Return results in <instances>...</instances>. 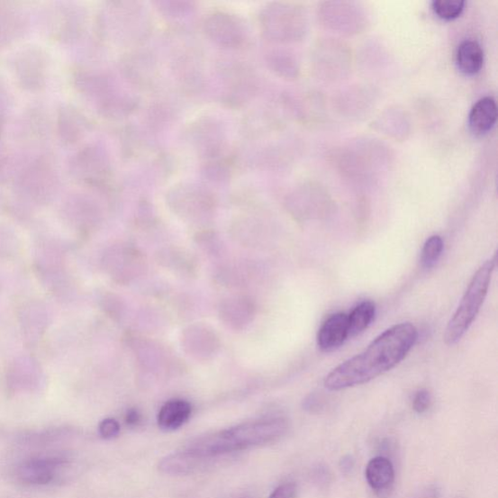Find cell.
<instances>
[{"label":"cell","mask_w":498,"mask_h":498,"mask_svg":"<svg viewBox=\"0 0 498 498\" xmlns=\"http://www.w3.org/2000/svg\"><path fill=\"white\" fill-rule=\"evenodd\" d=\"M376 306L371 301H363L348 315L349 337L367 330L375 319Z\"/></svg>","instance_id":"obj_19"},{"label":"cell","mask_w":498,"mask_h":498,"mask_svg":"<svg viewBox=\"0 0 498 498\" xmlns=\"http://www.w3.org/2000/svg\"><path fill=\"white\" fill-rule=\"evenodd\" d=\"M86 14L74 3L58 2L46 8L43 26L48 38L69 45L77 42L86 29Z\"/></svg>","instance_id":"obj_4"},{"label":"cell","mask_w":498,"mask_h":498,"mask_svg":"<svg viewBox=\"0 0 498 498\" xmlns=\"http://www.w3.org/2000/svg\"><path fill=\"white\" fill-rule=\"evenodd\" d=\"M349 338L348 315L338 312L328 318L318 334V346L322 351H332L341 347Z\"/></svg>","instance_id":"obj_12"},{"label":"cell","mask_w":498,"mask_h":498,"mask_svg":"<svg viewBox=\"0 0 498 498\" xmlns=\"http://www.w3.org/2000/svg\"><path fill=\"white\" fill-rule=\"evenodd\" d=\"M366 475L370 487L376 492L390 490L395 479L394 465L385 457L371 459L367 465Z\"/></svg>","instance_id":"obj_14"},{"label":"cell","mask_w":498,"mask_h":498,"mask_svg":"<svg viewBox=\"0 0 498 498\" xmlns=\"http://www.w3.org/2000/svg\"><path fill=\"white\" fill-rule=\"evenodd\" d=\"M497 119V106L492 96H484L473 105L469 113L470 130L476 135H483L492 130Z\"/></svg>","instance_id":"obj_13"},{"label":"cell","mask_w":498,"mask_h":498,"mask_svg":"<svg viewBox=\"0 0 498 498\" xmlns=\"http://www.w3.org/2000/svg\"><path fill=\"white\" fill-rule=\"evenodd\" d=\"M296 484L285 483L277 487L269 498H295Z\"/></svg>","instance_id":"obj_26"},{"label":"cell","mask_w":498,"mask_h":498,"mask_svg":"<svg viewBox=\"0 0 498 498\" xmlns=\"http://www.w3.org/2000/svg\"><path fill=\"white\" fill-rule=\"evenodd\" d=\"M430 405L431 395L427 390L419 391L416 394L414 400H412V408H414L419 414H422V412H427Z\"/></svg>","instance_id":"obj_25"},{"label":"cell","mask_w":498,"mask_h":498,"mask_svg":"<svg viewBox=\"0 0 498 498\" xmlns=\"http://www.w3.org/2000/svg\"><path fill=\"white\" fill-rule=\"evenodd\" d=\"M444 242L440 236H432L423 246L421 251V266L424 269H431L441 258Z\"/></svg>","instance_id":"obj_20"},{"label":"cell","mask_w":498,"mask_h":498,"mask_svg":"<svg viewBox=\"0 0 498 498\" xmlns=\"http://www.w3.org/2000/svg\"><path fill=\"white\" fill-rule=\"evenodd\" d=\"M140 421V412L137 410H130L126 416V422L130 427H135Z\"/></svg>","instance_id":"obj_27"},{"label":"cell","mask_w":498,"mask_h":498,"mask_svg":"<svg viewBox=\"0 0 498 498\" xmlns=\"http://www.w3.org/2000/svg\"><path fill=\"white\" fill-rule=\"evenodd\" d=\"M287 430V421L283 418L248 422L202 437L192 442L185 452L203 461H208L241 449L275 442L282 439Z\"/></svg>","instance_id":"obj_2"},{"label":"cell","mask_w":498,"mask_h":498,"mask_svg":"<svg viewBox=\"0 0 498 498\" xmlns=\"http://www.w3.org/2000/svg\"><path fill=\"white\" fill-rule=\"evenodd\" d=\"M30 18L25 9L14 3L0 2V54L25 36Z\"/></svg>","instance_id":"obj_9"},{"label":"cell","mask_w":498,"mask_h":498,"mask_svg":"<svg viewBox=\"0 0 498 498\" xmlns=\"http://www.w3.org/2000/svg\"><path fill=\"white\" fill-rule=\"evenodd\" d=\"M495 263L496 257L494 259L485 261L472 277L463 300L447 325L444 334V342L447 346L456 345L475 321L488 294Z\"/></svg>","instance_id":"obj_3"},{"label":"cell","mask_w":498,"mask_h":498,"mask_svg":"<svg viewBox=\"0 0 498 498\" xmlns=\"http://www.w3.org/2000/svg\"><path fill=\"white\" fill-rule=\"evenodd\" d=\"M11 70L23 90L41 92L50 79V55L39 45L23 47L12 57Z\"/></svg>","instance_id":"obj_5"},{"label":"cell","mask_w":498,"mask_h":498,"mask_svg":"<svg viewBox=\"0 0 498 498\" xmlns=\"http://www.w3.org/2000/svg\"><path fill=\"white\" fill-rule=\"evenodd\" d=\"M484 64V52L481 45L467 40L459 44L457 50V65L467 76L478 74Z\"/></svg>","instance_id":"obj_17"},{"label":"cell","mask_w":498,"mask_h":498,"mask_svg":"<svg viewBox=\"0 0 498 498\" xmlns=\"http://www.w3.org/2000/svg\"><path fill=\"white\" fill-rule=\"evenodd\" d=\"M69 172L81 184L99 186L111 174L108 158L98 145H87L77 151L68 164Z\"/></svg>","instance_id":"obj_7"},{"label":"cell","mask_w":498,"mask_h":498,"mask_svg":"<svg viewBox=\"0 0 498 498\" xmlns=\"http://www.w3.org/2000/svg\"><path fill=\"white\" fill-rule=\"evenodd\" d=\"M86 117L77 107L70 104L60 106L56 119V131L60 142L72 147L86 135L88 130Z\"/></svg>","instance_id":"obj_10"},{"label":"cell","mask_w":498,"mask_h":498,"mask_svg":"<svg viewBox=\"0 0 498 498\" xmlns=\"http://www.w3.org/2000/svg\"><path fill=\"white\" fill-rule=\"evenodd\" d=\"M21 166L17 165L15 155L0 145V185L14 181Z\"/></svg>","instance_id":"obj_21"},{"label":"cell","mask_w":498,"mask_h":498,"mask_svg":"<svg viewBox=\"0 0 498 498\" xmlns=\"http://www.w3.org/2000/svg\"><path fill=\"white\" fill-rule=\"evenodd\" d=\"M14 184L23 197L42 200L56 191L59 178L50 158L41 155L22 164Z\"/></svg>","instance_id":"obj_6"},{"label":"cell","mask_w":498,"mask_h":498,"mask_svg":"<svg viewBox=\"0 0 498 498\" xmlns=\"http://www.w3.org/2000/svg\"><path fill=\"white\" fill-rule=\"evenodd\" d=\"M185 343L189 354L197 358L213 356L217 349L215 335L201 326L189 328L185 335Z\"/></svg>","instance_id":"obj_15"},{"label":"cell","mask_w":498,"mask_h":498,"mask_svg":"<svg viewBox=\"0 0 498 498\" xmlns=\"http://www.w3.org/2000/svg\"><path fill=\"white\" fill-rule=\"evenodd\" d=\"M9 111L8 95L2 84H0V140L5 131Z\"/></svg>","instance_id":"obj_23"},{"label":"cell","mask_w":498,"mask_h":498,"mask_svg":"<svg viewBox=\"0 0 498 498\" xmlns=\"http://www.w3.org/2000/svg\"><path fill=\"white\" fill-rule=\"evenodd\" d=\"M100 435L104 439H113L120 432V425L114 419H105L100 423Z\"/></svg>","instance_id":"obj_24"},{"label":"cell","mask_w":498,"mask_h":498,"mask_svg":"<svg viewBox=\"0 0 498 498\" xmlns=\"http://www.w3.org/2000/svg\"><path fill=\"white\" fill-rule=\"evenodd\" d=\"M414 498H439V494L436 488L428 487L419 493Z\"/></svg>","instance_id":"obj_28"},{"label":"cell","mask_w":498,"mask_h":498,"mask_svg":"<svg viewBox=\"0 0 498 498\" xmlns=\"http://www.w3.org/2000/svg\"><path fill=\"white\" fill-rule=\"evenodd\" d=\"M66 461L58 457H38L27 460L18 471L22 482L32 485H44L52 483Z\"/></svg>","instance_id":"obj_11"},{"label":"cell","mask_w":498,"mask_h":498,"mask_svg":"<svg viewBox=\"0 0 498 498\" xmlns=\"http://www.w3.org/2000/svg\"><path fill=\"white\" fill-rule=\"evenodd\" d=\"M221 311L222 320L235 328L248 324L254 314L253 303L246 298L227 300L222 303Z\"/></svg>","instance_id":"obj_18"},{"label":"cell","mask_w":498,"mask_h":498,"mask_svg":"<svg viewBox=\"0 0 498 498\" xmlns=\"http://www.w3.org/2000/svg\"><path fill=\"white\" fill-rule=\"evenodd\" d=\"M418 330L410 322L396 324L376 337L361 354L340 364L327 375V390L338 392L367 384L392 370L403 361L418 340Z\"/></svg>","instance_id":"obj_1"},{"label":"cell","mask_w":498,"mask_h":498,"mask_svg":"<svg viewBox=\"0 0 498 498\" xmlns=\"http://www.w3.org/2000/svg\"><path fill=\"white\" fill-rule=\"evenodd\" d=\"M204 32L214 43L227 48H239L248 41L244 22L226 12H215L205 17Z\"/></svg>","instance_id":"obj_8"},{"label":"cell","mask_w":498,"mask_h":498,"mask_svg":"<svg viewBox=\"0 0 498 498\" xmlns=\"http://www.w3.org/2000/svg\"><path fill=\"white\" fill-rule=\"evenodd\" d=\"M192 408L187 401H168L158 415V424L163 430H176L189 420Z\"/></svg>","instance_id":"obj_16"},{"label":"cell","mask_w":498,"mask_h":498,"mask_svg":"<svg viewBox=\"0 0 498 498\" xmlns=\"http://www.w3.org/2000/svg\"><path fill=\"white\" fill-rule=\"evenodd\" d=\"M466 3L464 0H434V14L443 20H454L463 14Z\"/></svg>","instance_id":"obj_22"}]
</instances>
